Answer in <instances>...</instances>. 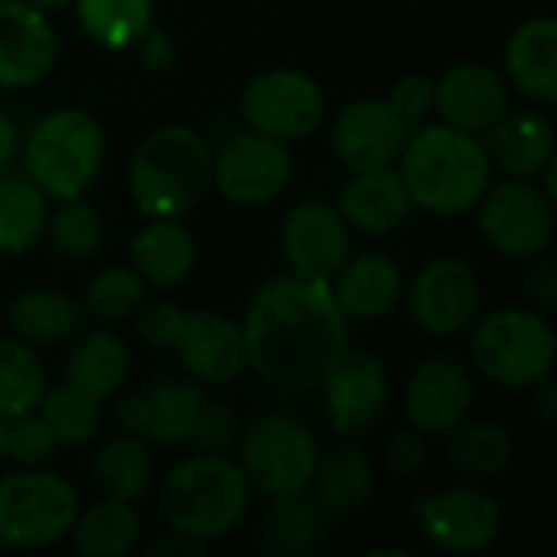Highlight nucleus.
<instances>
[{"instance_id": "obj_32", "label": "nucleus", "mask_w": 557, "mask_h": 557, "mask_svg": "<svg viewBox=\"0 0 557 557\" xmlns=\"http://www.w3.org/2000/svg\"><path fill=\"white\" fill-rule=\"evenodd\" d=\"M516 460L512 434L496 421H460L447 434V463L460 476L496 480Z\"/></svg>"}, {"instance_id": "obj_43", "label": "nucleus", "mask_w": 557, "mask_h": 557, "mask_svg": "<svg viewBox=\"0 0 557 557\" xmlns=\"http://www.w3.org/2000/svg\"><path fill=\"white\" fill-rule=\"evenodd\" d=\"M388 104L408 121H421L431 108H434V78L431 75H421V72H411L405 78H398L392 85V95H388Z\"/></svg>"}, {"instance_id": "obj_13", "label": "nucleus", "mask_w": 557, "mask_h": 557, "mask_svg": "<svg viewBox=\"0 0 557 557\" xmlns=\"http://www.w3.org/2000/svg\"><path fill=\"white\" fill-rule=\"evenodd\" d=\"M480 300L483 287L476 271L463 258L450 255L428 261L408 290V310L414 326L434 339L463 333L476 320Z\"/></svg>"}, {"instance_id": "obj_11", "label": "nucleus", "mask_w": 557, "mask_h": 557, "mask_svg": "<svg viewBox=\"0 0 557 557\" xmlns=\"http://www.w3.org/2000/svg\"><path fill=\"white\" fill-rule=\"evenodd\" d=\"M294 180V157L284 140L242 131L212 153V186L235 206L274 202Z\"/></svg>"}, {"instance_id": "obj_24", "label": "nucleus", "mask_w": 557, "mask_h": 557, "mask_svg": "<svg viewBox=\"0 0 557 557\" xmlns=\"http://www.w3.org/2000/svg\"><path fill=\"white\" fill-rule=\"evenodd\" d=\"M506 82L542 104H555L557 23L552 16H532L516 26L506 42Z\"/></svg>"}, {"instance_id": "obj_15", "label": "nucleus", "mask_w": 557, "mask_h": 557, "mask_svg": "<svg viewBox=\"0 0 557 557\" xmlns=\"http://www.w3.org/2000/svg\"><path fill=\"white\" fill-rule=\"evenodd\" d=\"M473 408V372L454 356L424 359L405 388L408 428L431 437H447Z\"/></svg>"}, {"instance_id": "obj_23", "label": "nucleus", "mask_w": 557, "mask_h": 557, "mask_svg": "<svg viewBox=\"0 0 557 557\" xmlns=\"http://www.w3.org/2000/svg\"><path fill=\"white\" fill-rule=\"evenodd\" d=\"M483 137L493 166H503L509 176L535 180L555 160V127L545 114L516 111L503 114Z\"/></svg>"}, {"instance_id": "obj_22", "label": "nucleus", "mask_w": 557, "mask_h": 557, "mask_svg": "<svg viewBox=\"0 0 557 557\" xmlns=\"http://www.w3.org/2000/svg\"><path fill=\"white\" fill-rule=\"evenodd\" d=\"M336 209L352 228L388 235L411 219L414 202L395 166H375V170H349V180L339 186Z\"/></svg>"}, {"instance_id": "obj_39", "label": "nucleus", "mask_w": 557, "mask_h": 557, "mask_svg": "<svg viewBox=\"0 0 557 557\" xmlns=\"http://www.w3.org/2000/svg\"><path fill=\"white\" fill-rule=\"evenodd\" d=\"M42 235H49L52 248L62 258L82 261V258L98 255V248L104 242V219L95 206L82 202V196L62 199V206L55 212H49Z\"/></svg>"}, {"instance_id": "obj_18", "label": "nucleus", "mask_w": 557, "mask_h": 557, "mask_svg": "<svg viewBox=\"0 0 557 557\" xmlns=\"http://www.w3.org/2000/svg\"><path fill=\"white\" fill-rule=\"evenodd\" d=\"M434 111L444 124L486 134L509 111V82L483 62H460L434 82Z\"/></svg>"}, {"instance_id": "obj_5", "label": "nucleus", "mask_w": 557, "mask_h": 557, "mask_svg": "<svg viewBox=\"0 0 557 557\" xmlns=\"http://www.w3.org/2000/svg\"><path fill=\"white\" fill-rule=\"evenodd\" d=\"M23 173L52 199L82 196L101 163H104V134L101 124L82 108H59L42 114L29 134L20 140Z\"/></svg>"}, {"instance_id": "obj_51", "label": "nucleus", "mask_w": 557, "mask_h": 557, "mask_svg": "<svg viewBox=\"0 0 557 557\" xmlns=\"http://www.w3.org/2000/svg\"><path fill=\"white\" fill-rule=\"evenodd\" d=\"M23 3H29L33 10H39V13H46V16L62 13L65 7H72V0H23Z\"/></svg>"}, {"instance_id": "obj_37", "label": "nucleus", "mask_w": 557, "mask_h": 557, "mask_svg": "<svg viewBox=\"0 0 557 557\" xmlns=\"http://www.w3.org/2000/svg\"><path fill=\"white\" fill-rule=\"evenodd\" d=\"M36 411L49 424L52 437L59 444H69V447L88 444L101 428V405L91 401L88 395H82L78 388L65 385V382L55 388L46 385Z\"/></svg>"}, {"instance_id": "obj_3", "label": "nucleus", "mask_w": 557, "mask_h": 557, "mask_svg": "<svg viewBox=\"0 0 557 557\" xmlns=\"http://www.w3.org/2000/svg\"><path fill=\"white\" fill-rule=\"evenodd\" d=\"M212 186V147L186 124L150 131L127 166V189L147 219L186 215Z\"/></svg>"}, {"instance_id": "obj_36", "label": "nucleus", "mask_w": 557, "mask_h": 557, "mask_svg": "<svg viewBox=\"0 0 557 557\" xmlns=\"http://www.w3.org/2000/svg\"><path fill=\"white\" fill-rule=\"evenodd\" d=\"M46 392V369L33 346L0 336V421L36 411Z\"/></svg>"}, {"instance_id": "obj_50", "label": "nucleus", "mask_w": 557, "mask_h": 557, "mask_svg": "<svg viewBox=\"0 0 557 557\" xmlns=\"http://www.w3.org/2000/svg\"><path fill=\"white\" fill-rule=\"evenodd\" d=\"M535 408L542 411V418H545L548 424H555L557 421V388H555V382H552V375H548L545 382H539V385H535Z\"/></svg>"}, {"instance_id": "obj_38", "label": "nucleus", "mask_w": 557, "mask_h": 557, "mask_svg": "<svg viewBox=\"0 0 557 557\" xmlns=\"http://www.w3.org/2000/svg\"><path fill=\"white\" fill-rule=\"evenodd\" d=\"M147 297V284L134 268H101L88 287H85V307L91 320H98L101 326H114L134 317V310L144 304Z\"/></svg>"}, {"instance_id": "obj_26", "label": "nucleus", "mask_w": 557, "mask_h": 557, "mask_svg": "<svg viewBox=\"0 0 557 557\" xmlns=\"http://www.w3.org/2000/svg\"><path fill=\"white\" fill-rule=\"evenodd\" d=\"M131 261L144 284L176 287L196 268V238L176 215L150 219L131 238Z\"/></svg>"}, {"instance_id": "obj_12", "label": "nucleus", "mask_w": 557, "mask_h": 557, "mask_svg": "<svg viewBox=\"0 0 557 557\" xmlns=\"http://www.w3.org/2000/svg\"><path fill=\"white\" fill-rule=\"evenodd\" d=\"M411 516L421 535L444 555H483L503 525L499 503L480 486H447L414 499Z\"/></svg>"}, {"instance_id": "obj_28", "label": "nucleus", "mask_w": 557, "mask_h": 557, "mask_svg": "<svg viewBox=\"0 0 557 557\" xmlns=\"http://www.w3.org/2000/svg\"><path fill=\"white\" fill-rule=\"evenodd\" d=\"M82 307L65 294L52 287H33L13 297L7 320L10 333L26 346H59L82 326Z\"/></svg>"}, {"instance_id": "obj_46", "label": "nucleus", "mask_w": 557, "mask_h": 557, "mask_svg": "<svg viewBox=\"0 0 557 557\" xmlns=\"http://www.w3.org/2000/svg\"><path fill=\"white\" fill-rule=\"evenodd\" d=\"M134 49H137V55H140V62H144V69H150V72H166V69L173 65V59H176L173 33L157 29V26H150V29L134 42Z\"/></svg>"}, {"instance_id": "obj_31", "label": "nucleus", "mask_w": 557, "mask_h": 557, "mask_svg": "<svg viewBox=\"0 0 557 557\" xmlns=\"http://www.w3.org/2000/svg\"><path fill=\"white\" fill-rule=\"evenodd\" d=\"M69 539L78 555L121 557L131 555L140 542V516L134 503L101 496L95 506L78 509Z\"/></svg>"}, {"instance_id": "obj_7", "label": "nucleus", "mask_w": 557, "mask_h": 557, "mask_svg": "<svg viewBox=\"0 0 557 557\" xmlns=\"http://www.w3.org/2000/svg\"><path fill=\"white\" fill-rule=\"evenodd\" d=\"M78 493L59 473L20 467L0 480V548H49L69 539L78 516Z\"/></svg>"}, {"instance_id": "obj_29", "label": "nucleus", "mask_w": 557, "mask_h": 557, "mask_svg": "<svg viewBox=\"0 0 557 557\" xmlns=\"http://www.w3.org/2000/svg\"><path fill=\"white\" fill-rule=\"evenodd\" d=\"M261 522V552L277 557H310L326 545V512L307 493L271 499Z\"/></svg>"}, {"instance_id": "obj_47", "label": "nucleus", "mask_w": 557, "mask_h": 557, "mask_svg": "<svg viewBox=\"0 0 557 557\" xmlns=\"http://www.w3.org/2000/svg\"><path fill=\"white\" fill-rule=\"evenodd\" d=\"M114 418H117V424L124 428V434L144 441V434H147V405H144V395H140V392L121 398L117 408H114Z\"/></svg>"}, {"instance_id": "obj_20", "label": "nucleus", "mask_w": 557, "mask_h": 557, "mask_svg": "<svg viewBox=\"0 0 557 557\" xmlns=\"http://www.w3.org/2000/svg\"><path fill=\"white\" fill-rule=\"evenodd\" d=\"M173 349L180 352L186 372L196 382H209V385H228L248 366L242 323L215 310L186 313L183 333Z\"/></svg>"}, {"instance_id": "obj_8", "label": "nucleus", "mask_w": 557, "mask_h": 557, "mask_svg": "<svg viewBox=\"0 0 557 557\" xmlns=\"http://www.w3.org/2000/svg\"><path fill=\"white\" fill-rule=\"evenodd\" d=\"M238 467L255 493L264 499H284L307 493L320 447L313 431L290 414H264L242 437Z\"/></svg>"}, {"instance_id": "obj_45", "label": "nucleus", "mask_w": 557, "mask_h": 557, "mask_svg": "<svg viewBox=\"0 0 557 557\" xmlns=\"http://www.w3.org/2000/svg\"><path fill=\"white\" fill-rule=\"evenodd\" d=\"M525 294L532 297V304L542 313L557 310V264L552 258H545V255L532 258V264L525 271Z\"/></svg>"}, {"instance_id": "obj_41", "label": "nucleus", "mask_w": 557, "mask_h": 557, "mask_svg": "<svg viewBox=\"0 0 557 557\" xmlns=\"http://www.w3.org/2000/svg\"><path fill=\"white\" fill-rule=\"evenodd\" d=\"M131 320H134L140 343H147L150 349H173L183 333L186 310L173 300H150V304L144 300Z\"/></svg>"}, {"instance_id": "obj_1", "label": "nucleus", "mask_w": 557, "mask_h": 557, "mask_svg": "<svg viewBox=\"0 0 557 557\" xmlns=\"http://www.w3.org/2000/svg\"><path fill=\"white\" fill-rule=\"evenodd\" d=\"M248 366L277 392L320 388L330 366L349 346V320L330 281L281 274L264 281L245 307Z\"/></svg>"}, {"instance_id": "obj_4", "label": "nucleus", "mask_w": 557, "mask_h": 557, "mask_svg": "<svg viewBox=\"0 0 557 557\" xmlns=\"http://www.w3.org/2000/svg\"><path fill=\"white\" fill-rule=\"evenodd\" d=\"M251 506V486L235 460L225 454H196L176 463L160 486V516L170 532L199 542L232 535Z\"/></svg>"}, {"instance_id": "obj_6", "label": "nucleus", "mask_w": 557, "mask_h": 557, "mask_svg": "<svg viewBox=\"0 0 557 557\" xmlns=\"http://www.w3.org/2000/svg\"><path fill=\"white\" fill-rule=\"evenodd\" d=\"M470 359L493 385L535 388L555 372L557 336L545 313L522 307L496 310L473 330Z\"/></svg>"}, {"instance_id": "obj_14", "label": "nucleus", "mask_w": 557, "mask_h": 557, "mask_svg": "<svg viewBox=\"0 0 557 557\" xmlns=\"http://www.w3.org/2000/svg\"><path fill=\"white\" fill-rule=\"evenodd\" d=\"M323 398L333 428L343 437L369 434L388 411L392 382L385 362L369 349H343L323 375Z\"/></svg>"}, {"instance_id": "obj_49", "label": "nucleus", "mask_w": 557, "mask_h": 557, "mask_svg": "<svg viewBox=\"0 0 557 557\" xmlns=\"http://www.w3.org/2000/svg\"><path fill=\"white\" fill-rule=\"evenodd\" d=\"M20 131H16V124L0 111V170H10L13 166V160L20 157Z\"/></svg>"}, {"instance_id": "obj_52", "label": "nucleus", "mask_w": 557, "mask_h": 557, "mask_svg": "<svg viewBox=\"0 0 557 557\" xmlns=\"http://www.w3.org/2000/svg\"><path fill=\"white\" fill-rule=\"evenodd\" d=\"M0 460H3V421H0Z\"/></svg>"}, {"instance_id": "obj_30", "label": "nucleus", "mask_w": 557, "mask_h": 557, "mask_svg": "<svg viewBox=\"0 0 557 557\" xmlns=\"http://www.w3.org/2000/svg\"><path fill=\"white\" fill-rule=\"evenodd\" d=\"M140 395H144V405H147V434H144V441L166 444V447L189 444L196 418H199V411L206 405V392L199 388V382L160 375Z\"/></svg>"}, {"instance_id": "obj_44", "label": "nucleus", "mask_w": 557, "mask_h": 557, "mask_svg": "<svg viewBox=\"0 0 557 557\" xmlns=\"http://www.w3.org/2000/svg\"><path fill=\"white\" fill-rule=\"evenodd\" d=\"M431 454H428V437L414 428H405L398 434H392L388 447H385V463L395 476H418L428 467Z\"/></svg>"}, {"instance_id": "obj_9", "label": "nucleus", "mask_w": 557, "mask_h": 557, "mask_svg": "<svg viewBox=\"0 0 557 557\" xmlns=\"http://www.w3.org/2000/svg\"><path fill=\"white\" fill-rule=\"evenodd\" d=\"M238 114L248 131L294 144L310 137L326 114V95L320 82L297 69L258 72L238 101Z\"/></svg>"}, {"instance_id": "obj_48", "label": "nucleus", "mask_w": 557, "mask_h": 557, "mask_svg": "<svg viewBox=\"0 0 557 557\" xmlns=\"http://www.w3.org/2000/svg\"><path fill=\"white\" fill-rule=\"evenodd\" d=\"M209 552V542H199L193 535H183V532H170L166 539L153 542L144 548V555H180V557H193V555H206Z\"/></svg>"}, {"instance_id": "obj_21", "label": "nucleus", "mask_w": 557, "mask_h": 557, "mask_svg": "<svg viewBox=\"0 0 557 557\" xmlns=\"http://www.w3.org/2000/svg\"><path fill=\"white\" fill-rule=\"evenodd\" d=\"M330 290L339 310L346 313V320L375 323L401 304L405 281L388 255L362 251L343 261V268L330 277Z\"/></svg>"}, {"instance_id": "obj_17", "label": "nucleus", "mask_w": 557, "mask_h": 557, "mask_svg": "<svg viewBox=\"0 0 557 557\" xmlns=\"http://www.w3.org/2000/svg\"><path fill=\"white\" fill-rule=\"evenodd\" d=\"M281 251L294 274L330 281L352 255L349 222L336 206L317 199L297 202L281 225Z\"/></svg>"}, {"instance_id": "obj_33", "label": "nucleus", "mask_w": 557, "mask_h": 557, "mask_svg": "<svg viewBox=\"0 0 557 557\" xmlns=\"http://www.w3.org/2000/svg\"><path fill=\"white\" fill-rule=\"evenodd\" d=\"M46 193L16 170H0V251L3 255H23L29 251L49 219Z\"/></svg>"}, {"instance_id": "obj_40", "label": "nucleus", "mask_w": 557, "mask_h": 557, "mask_svg": "<svg viewBox=\"0 0 557 557\" xmlns=\"http://www.w3.org/2000/svg\"><path fill=\"white\" fill-rule=\"evenodd\" d=\"M55 447L59 441L39 418V411H26L3 421V460H13L16 467H42Z\"/></svg>"}, {"instance_id": "obj_27", "label": "nucleus", "mask_w": 557, "mask_h": 557, "mask_svg": "<svg viewBox=\"0 0 557 557\" xmlns=\"http://www.w3.org/2000/svg\"><path fill=\"white\" fill-rule=\"evenodd\" d=\"M127 372H131V352L124 339L108 326L85 333L65 359V385L78 388L98 405L111 401L124 388Z\"/></svg>"}, {"instance_id": "obj_16", "label": "nucleus", "mask_w": 557, "mask_h": 557, "mask_svg": "<svg viewBox=\"0 0 557 557\" xmlns=\"http://www.w3.org/2000/svg\"><path fill=\"white\" fill-rule=\"evenodd\" d=\"M411 124L388 104V98H356L333 121V150L349 170L395 166Z\"/></svg>"}, {"instance_id": "obj_42", "label": "nucleus", "mask_w": 557, "mask_h": 557, "mask_svg": "<svg viewBox=\"0 0 557 557\" xmlns=\"http://www.w3.org/2000/svg\"><path fill=\"white\" fill-rule=\"evenodd\" d=\"M238 437H242V424L232 414V408L206 401L196 418V428L189 434V444L199 454H228L238 444Z\"/></svg>"}, {"instance_id": "obj_35", "label": "nucleus", "mask_w": 557, "mask_h": 557, "mask_svg": "<svg viewBox=\"0 0 557 557\" xmlns=\"http://www.w3.org/2000/svg\"><path fill=\"white\" fill-rule=\"evenodd\" d=\"M78 26L104 49L124 52L153 26V0H72Z\"/></svg>"}, {"instance_id": "obj_25", "label": "nucleus", "mask_w": 557, "mask_h": 557, "mask_svg": "<svg viewBox=\"0 0 557 557\" xmlns=\"http://www.w3.org/2000/svg\"><path fill=\"white\" fill-rule=\"evenodd\" d=\"M307 490L326 519L356 516L375 496V463L362 447H336L317 460Z\"/></svg>"}, {"instance_id": "obj_34", "label": "nucleus", "mask_w": 557, "mask_h": 557, "mask_svg": "<svg viewBox=\"0 0 557 557\" xmlns=\"http://www.w3.org/2000/svg\"><path fill=\"white\" fill-rule=\"evenodd\" d=\"M91 480L101 496L137 503L153 483V457L140 437L121 434L95 454Z\"/></svg>"}, {"instance_id": "obj_2", "label": "nucleus", "mask_w": 557, "mask_h": 557, "mask_svg": "<svg viewBox=\"0 0 557 557\" xmlns=\"http://www.w3.org/2000/svg\"><path fill=\"white\" fill-rule=\"evenodd\" d=\"M398 160L414 209H428L431 215L454 219L473 212L493 180L483 140L444 121L408 134Z\"/></svg>"}, {"instance_id": "obj_10", "label": "nucleus", "mask_w": 557, "mask_h": 557, "mask_svg": "<svg viewBox=\"0 0 557 557\" xmlns=\"http://www.w3.org/2000/svg\"><path fill=\"white\" fill-rule=\"evenodd\" d=\"M480 209V232L499 251L512 261H532L552 248L555 238V199L545 196V189L535 180H506L499 186H490Z\"/></svg>"}, {"instance_id": "obj_19", "label": "nucleus", "mask_w": 557, "mask_h": 557, "mask_svg": "<svg viewBox=\"0 0 557 557\" xmlns=\"http://www.w3.org/2000/svg\"><path fill=\"white\" fill-rule=\"evenodd\" d=\"M59 59V36L46 13L23 0H0V88L42 82Z\"/></svg>"}]
</instances>
